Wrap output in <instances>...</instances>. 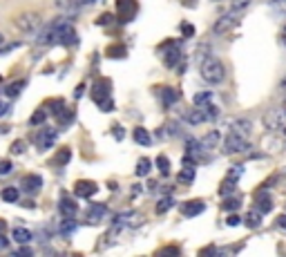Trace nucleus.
Here are the masks:
<instances>
[{
    "mask_svg": "<svg viewBox=\"0 0 286 257\" xmlns=\"http://www.w3.org/2000/svg\"><path fill=\"white\" fill-rule=\"evenodd\" d=\"M199 74L208 85H221V83L226 81V67H223V63L219 59H214V56L201 59Z\"/></svg>",
    "mask_w": 286,
    "mask_h": 257,
    "instance_id": "obj_1",
    "label": "nucleus"
},
{
    "mask_svg": "<svg viewBox=\"0 0 286 257\" xmlns=\"http://www.w3.org/2000/svg\"><path fill=\"white\" fill-rule=\"evenodd\" d=\"M110 90H112V83L107 81V78H98V81L94 83V87H92L94 103H96L101 110H105V112H110V110L114 108V103H112V96H110Z\"/></svg>",
    "mask_w": 286,
    "mask_h": 257,
    "instance_id": "obj_2",
    "label": "nucleus"
},
{
    "mask_svg": "<svg viewBox=\"0 0 286 257\" xmlns=\"http://www.w3.org/2000/svg\"><path fill=\"white\" fill-rule=\"evenodd\" d=\"M241 18H244V9H239V7L228 9L226 14L214 23V34H226V32H230V29H235L237 25L241 23Z\"/></svg>",
    "mask_w": 286,
    "mask_h": 257,
    "instance_id": "obj_3",
    "label": "nucleus"
},
{
    "mask_svg": "<svg viewBox=\"0 0 286 257\" xmlns=\"http://www.w3.org/2000/svg\"><path fill=\"white\" fill-rule=\"evenodd\" d=\"M13 25H16L22 34H36L40 27H43V18H40L36 11H22L20 16H16Z\"/></svg>",
    "mask_w": 286,
    "mask_h": 257,
    "instance_id": "obj_4",
    "label": "nucleus"
},
{
    "mask_svg": "<svg viewBox=\"0 0 286 257\" xmlns=\"http://www.w3.org/2000/svg\"><path fill=\"white\" fill-rule=\"evenodd\" d=\"M54 27H56V38H58V45H76L78 43V36H76L74 32V25L70 23V20H54Z\"/></svg>",
    "mask_w": 286,
    "mask_h": 257,
    "instance_id": "obj_5",
    "label": "nucleus"
},
{
    "mask_svg": "<svg viewBox=\"0 0 286 257\" xmlns=\"http://www.w3.org/2000/svg\"><path fill=\"white\" fill-rule=\"evenodd\" d=\"M284 121H286V108L284 105L273 108V110H268V112L264 114V126H266V130H280V128L284 126Z\"/></svg>",
    "mask_w": 286,
    "mask_h": 257,
    "instance_id": "obj_6",
    "label": "nucleus"
},
{
    "mask_svg": "<svg viewBox=\"0 0 286 257\" xmlns=\"http://www.w3.org/2000/svg\"><path fill=\"white\" fill-rule=\"evenodd\" d=\"M244 150H248L246 136L237 134V132H230V134L223 139V152L226 154H237V152H244Z\"/></svg>",
    "mask_w": 286,
    "mask_h": 257,
    "instance_id": "obj_7",
    "label": "nucleus"
},
{
    "mask_svg": "<svg viewBox=\"0 0 286 257\" xmlns=\"http://www.w3.org/2000/svg\"><path fill=\"white\" fill-rule=\"evenodd\" d=\"M56 136H58V132L54 130V128H43V130L36 132L34 143H36L38 150H47V148H52V145L56 143Z\"/></svg>",
    "mask_w": 286,
    "mask_h": 257,
    "instance_id": "obj_8",
    "label": "nucleus"
},
{
    "mask_svg": "<svg viewBox=\"0 0 286 257\" xmlns=\"http://www.w3.org/2000/svg\"><path fill=\"white\" fill-rule=\"evenodd\" d=\"M116 14L121 23H128L137 14V0H116Z\"/></svg>",
    "mask_w": 286,
    "mask_h": 257,
    "instance_id": "obj_9",
    "label": "nucleus"
},
{
    "mask_svg": "<svg viewBox=\"0 0 286 257\" xmlns=\"http://www.w3.org/2000/svg\"><path fill=\"white\" fill-rule=\"evenodd\" d=\"M163 50H168V52H165V56H163L165 67H174V65L181 61V43H179V41H168V45H165Z\"/></svg>",
    "mask_w": 286,
    "mask_h": 257,
    "instance_id": "obj_10",
    "label": "nucleus"
},
{
    "mask_svg": "<svg viewBox=\"0 0 286 257\" xmlns=\"http://www.w3.org/2000/svg\"><path fill=\"white\" fill-rule=\"evenodd\" d=\"M96 190H98V186L94 184V181H89V179H80V181H76L74 193H76V197L87 199V197H94V194H96Z\"/></svg>",
    "mask_w": 286,
    "mask_h": 257,
    "instance_id": "obj_11",
    "label": "nucleus"
},
{
    "mask_svg": "<svg viewBox=\"0 0 286 257\" xmlns=\"http://www.w3.org/2000/svg\"><path fill=\"white\" fill-rule=\"evenodd\" d=\"M204 210H206V203L201 201V199H192V201H186L181 206L183 217H197V215H201Z\"/></svg>",
    "mask_w": 286,
    "mask_h": 257,
    "instance_id": "obj_12",
    "label": "nucleus"
},
{
    "mask_svg": "<svg viewBox=\"0 0 286 257\" xmlns=\"http://www.w3.org/2000/svg\"><path fill=\"white\" fill-rule=\"evenodd\" d=\"M40 186H43V179H40V175H27L25 179H22V188H25V193H29V194L38 193Z\"/></svg>",
    "mask_w": 286,
    "mask_h": 257,
    "instance_id": "obj_13",
    "label": "nucleus"
},
{
    "mask_svg": "<svg viewBox=\"0 0 286 257\" xmlns=\"http://www.w3.org/2000/svg\"><path fill=\"white\" fill-rule=\"evenodd\" d=\"M58 210H61V215H63V217H74L76 212H78V206H76L74 199L63 197V199H61V203H58Z\"/></svg>",
    "mask_w": 286,
    "mask_h": 257,
    "instance_id": "obj_14",
    "label": "nucleus"
},
{
    "mask_svg": "<svg viewBox=\"0 0 286 257\" xmlns=\"http://www.w3.org/2000/svg\"><path fill=\"white\" fill-rule=\"evenodd\" d=\"M105 215H107V206H105V203H92V208H89V212H87V221L96 224V221H101Z\"/></svg>",
    "mask_w": 286,
    "mask_h": 257,
    "instance_id": "obj_15",
    "label": "nucleus"
},
{
    "mask_svg": "<svg viewBox=\"0 0 286 257\" xmlns=\"http://www.w3.org/2000/svg\"><path fill=\"white\" fill-rule=\"evenodd\" d=\"M232 132H237L241 136H248L253 132V121L250 119H237V121H232Z\"/></svg>",
    "mask_w": 286,
    "mask_h": 257,
    "instance_id": "obj_16",
    "label": "nucleus"
},
{
    "mask_svg": "<svg viewBox=\"0 0 286 257\" xmlns=\"http://www.w3.org/2000/svg\"><path fill=\"white\" fill-rule=\"evenodd\" d=\"M31 237H34V235H31V230L22 228V226H18V228L11 230V239H13V242H18V244H29Z\"/></svg>",
    "mask_w": 286,
    "mask_h": 257,
    "instance_id": "obj_17",
    "label": "nucleus"
},
{
    "mask_svg": "<svg viewBox=\"0 0 286 257\" xmlns=\"http://www.w3.org/2000/svg\"><path fill=\"white\" fill-rule=\"evenodd\" d=\"M132 139H134V143H139V145H150L152 143V136H150V132H147L145 128H134Z\"/></svg>",
    "mask_w": 286,
    "mask_h": 257,
    "instance_id": "obj_18",
    "label": "nucleus"
},
{
    "mask_svg": "<svg viewBox=\"0 0 286 257\" xmlns=\"http://www.w3.org/2000/svg\"><path fill=\"white\" fill-rule=\"evenodd\" d=\"M219 141H221V134H219L217 130H210L208 134L201 139V148H204V150H213L214 145L219 143Z\"/></svg>",
    "mask_w": 286,
    "mask_h": 257,
    "instance_id": "obj_19",
    "label": "nucleus"
},
{
    "mask_svg": "<svg viewBox=\"0 0 286 257\" xmlns=\"http://www.w3.org/2000/svg\"><path fill=\"white\" fill-rule=\"evenodd\" d=\"M25 87H27V81H25V78H20V81H16V83H9L7 90H4V94H7L9 99H16V96L20 94Z\"/></svg>",
    "mask_w": 286,
    "mask_h": 257,
    "instance_id": "obj_20",
    "label": "nucleus"
},
{
    "mask_svg": "<svg viewBox=\"0 0 286 257\" xmlns=\"http://www.w3.org/2000/svg\"><path fill=\"white\" fill-rule=\"evenodd\" d=\"M186 121L190 123V126H199V123H204V121H206V112H204V108H199V110H190V112H186Z\"/></svg>",
    "mask_w": 286,
    "mask_h": 257,
    "instance_id": "obj_21",
    "label": "nucleus"
},
{
    "mask_svg": "<svg viewBox=\"0 0 286 257\" xmlns=\"http://www.w3.org/2000/svg\"><path fill=\"white\" fill-rule=\"evenodd\" d=\"M244 224L248 226V228H259V226H262V212H259V210H250V212H246Z\"/></svg>",
    "mask_w": 286,
    "mask_h": 257,
    "instance_id": "obj_22",
    "label": "nucleus"
},
{
    "mask_svg": "<svg viewBox=\"0 0 286 257\" xmlns=\"http://www.w3.org/2000/svg\"><path fill=\"white\" fill-rule=\"evenodd\" d=\"M257 210L262 212H271L273 210V199L268 197V194H264V193H257Z\"/></svg>",
    "mask_w": 286,
    "mask_h": 257,
    "instance_id": "obj_23",
    "label": "nucleus"
},
{
    "mask_svg": "<svg viewBox=\"0 0 286 257\" xmlns=\"http://www.w3.org/2000/svg\"><path fill=\"white\" fill-rule=\"evenodd\" d=\"M213 96H214L213 92H197L195 99H192V101H195L197 108H206V105L213 103Z\"/></svg>",
    "mask_w": 286,
    "mask_h": 257,
    "instance_id": "obj_24",
    "label": "nucleus"
},
{
    "mask_svg": "<svg viewBox=\"0 0 286 257\" xmlns=\"http://www.w3.org/2000/svg\"><path fill=\"white\" fill-rule=\"evenodd\" d=\"M177 181H179V184H183V186H186V184H192V181H195V168H192V166H186V168H183V170L177 175Z\"/></svg>",
    "mask_w": 286,
    "mask_h": 257,
    "instance_id": "obj_25",
    "label": "nucleus"
},
{
    "mask_svg": "<svg viewBox=\"0 0 286 257\" xmlns=\"http://www.w3.org/2000/svg\"><path fill=\"white\" fill-rule=\"evenodd\" d=\"M237 190V181H232V179H223L221 181V186H219V194H221V197H228V194H232Z\"/></svg>",
    "mask_w": 286,
    "mask_h": 257,
    "instance_id": "obj_26",
    "label": "nucleus"
},
{
    "mask_svg": "<svg viewBox=\"0 0 286 257\" xmlns=\"http://www.w3.org/2000/svg\"><path fill=\"white\" fill-rule=\"evenodd\" d=\"M161 94H163V99H161V101H163L165 108L177 103V90H172V87H163V90H161Z\"/></svg>",
    "mask_w": 286,
    "mask_h": 257,
    "instance_id": "obj_27",
    "label": "nucleus"
},
{
    "mask_svg": "<svg viewBox=\"0 0 286 257\" xmlns=\"http://www.w3.org/2000/svg\"><path fill=\"white\" fill-rule=\"evenodd\" d=\"M150 170H152V161L150 159H139V163H137V175L139 177H147L150 175Z\"/></svg>",
    "mask_w": 286,
    "mask_h": 257,
    "instance_id": "obj_28",
    "label": "nucleus"
},
{
    "mask_svg": "<svg viewBox=\"0 0 286 257\" xmlns=\"http://www.w3.org/2000/svg\"><path fill=\"white\" fill-rule=\"evenodd\" d=\"M0 197H2V201H7V203H16L18 201V190L13 188V186H9V188H4L2 193H0Z\"/></svg>",
    "mask_w": 286,
    "mask_h": 257,
    "instance_id": "obj_29",
    "label": "nucleus"
},
{
    "mask_svg": "<svg viewBox=\"0 0 286 257\" xmlns=\"http://www.w3.org/2000/svg\"><path fill=\"white\" fill-rule=\"evenodd\" d=\"M223 210H228V212H232V210H237V208L241 206V199L239 197H230V194H228L226 199H223Z\"/></svg>",
    "mask_w": 286,
    "mask_h": 257,
    "instance_id": "obj_30",
    "label": "nucleus"
},
{
    "mask_svg": "<svg viewBox=\"0 0 286 257\" xmlns=\"http://www.w3.org/2000/svg\"><path fill=\"white\" fill-rule=\"evenodd\" d=\"M156 168H159V172L163 177L170 175V161H168V157H165V154H159V157H156Z\"/></svg>",
    "mask_w": 286,
    "mask_h": 257,
    "instance_id": "obj_31",
    "label": "nucleus"
},
{
    "mask_svg": "<svg viewBox=\"0 0 286 257\" xmlns=\"http://www.w3.org/2000/svg\"><path fill=\"white\" fill-rule=\"evenodd\" d=\"M107 56H112V59H125L128 50H125L123 45H112V47H107Z\"/></svg>",
    "mask_w": 286,
    "mask_h": 257,
    "instance_id": "obj_32",
    "label": "nucleus"
},
{
    "mask_svg": "<svg viewBox=\"0 0 286 257\" xmlns=\"http://www.w3.org/2000/svg\"><path fill=\"white\" fill-rule=\"evenodd\" d=\"M172 206H174V199L172 197H163L159 201V206H156V212H159V215H163V212H168Z\"/></svg>",
    "mask_w": 286,
    "mask_h": 257,
    "instance_id": "obj_33",
    "label": "nucleus"
},
{
    "mask_svg": "<svg viewBox=\"0 0 286 257\" xmlns=\"http://www.w3.org/2000/svg\"><path fill=\"white\" fill-rule=\"evenodd\" d=\"M47 108H49V112H52L54 117H56V114H61L63 110H65V101H63V99H58V101H49Z\"/></svg>",
    "mask_w": 286,
    "mask_h": 257,
    "instance_id": "obj_34",
    "label": "nucleus"
},
{
    "mask_svg": "<svg viewBox=\"0 0 286 257\" xmlns=\"http://www.w3.org/2000/svg\"><path fill=\"white\" fill-rule=\"evenodd\" d=\"M54 2H56V7L63 9V11H67V9H72V7L78 5V0H54Z\"/></svg>",
    "mask_w": 286,
    "mask_h": 257,
    "instance_id": "obj_35",
    "label": "nucleus"
},
{
    "mask_svg": "<svg viewBox=\"0 0 286 257\" xmlns=\"http://www.w3.org/2000/svg\"><path fill=\"white\" fill-rule=\"evenodd\" d=\"M45 119H47V114L43 112V110H38V112H34V117L29 119L31 126H40V123H45Z\"/></svg>",
    "mask_w": 286,
    "mask_h": 257,
    "instance_id": "obj_36",
    "label": "nucleus"
},
{
    "mask_svg": "<svg viewBox=\"0 0 286 257\" xmlns=\"http://www.w3.org/2000/svg\"><path fill=\"white\" fill-rule=\"evenodd\" d=\"M76 228V224H74V217H67L65 221L61 224V233H72V230Z\"/></svg>",
    "mask_w": 286,
    "mask_h": 257,
    "instance_id": "obj_37",
    "label": "nucleus"
},
{
    "mask_svg": "<svg viewBox=\"0 0 286 257\" xmlns=\"http://www.w3.org/2000/svg\"><path fill=\"white\" fill-rule=\"evenodd\" d=\"M11 170H13V163L9 161V159H2V161H0V177L9 175Z\"/></svg>",
    "mask_w": 286,
    "mask_h": 257,
    "instance_id": "obj_38",
    "label": "nucleus"
},
{
    "mask_svg": "<svg viewBox=\"0 0 286 257\" xmlns=\"http://www.w3.org/2000/svg\"><path fill=\"white\" fill-rule=\"evenodd\" d=\"M70 157H72V152L67 148H63L61 152L56 154V163H67V161H70Z\"/></svg>",
    "mask_w": 286,
    "mask_h": 257,
    "instance_id": "obj_39",
    "label": "nucleus"
},
{
    "mask_svg": "<svg viewBox=\"0 0 286 257\" xmlns=\"http://www.w3.org/2000/svg\"><path fill=\"white\" fill-rule=\"evenodd\" d=\"M25 141H13V145H11V152L13 154H22V152H25Z\"/></svg>",
    "mask_w": 286,
    "mask_h": 257,
    "instance_id": "obj_40",
    "label": "nucleus"
},
{
    "mask_svg": "<svg viewBox=\"0 0 286 257\" xmlns=\"http://www.w3.org/2000/svg\"><path fill=\"white\" fill-rule=\"evenodd\" d=\"M181 34H183V36H188V38L195 36V27H192L190 23H181Z\"/></svg>",
    "mask_w": 286,
    "mask_h": 257,
    "instance_id": "obj_41",
    "label": "nucleus"
},
{
    "mask_svg": "<svg viewBox=\"0 0 286 257\" xmlns=\"http://www.w3.org/2000/svg\"><path fill=\"white\" fill-rule=\"evenodd\" d=\"M18 47H20V43H11V45H0V56L2 54H9V52H13V50H18Z\"/></svg>",
    "mask_w": 286,
    "mask_h": 257,
    "instance_id": "obj_42",
    "label": "nucleus"
},
{
    "mask_svg": "<svg viewBox=\"0 0 286 257\" xmlns=\"http://www.w3.org/2000/svg\"><path fill=\"white\" fill-rule=\"evenodd\" d=\"M110 23H114V16L112 14H103L101 18L96 20V25H110Z\"/></svg>",
    "mask_w": 286,
    "mask_h": 257,
    "instance_id": "obj_43",
    "label": "nucleus"
},
{
    "mask_svg": "<svg viewBox=\"0 0 286 257\" xmlns=\"http://www.w3.org/2000/svg\"><path fill=\"white\" fill-rule=\"evenodd\" d=\"M273 5H275V9L280 11V14H286V0H275Z\"/></svg>",
    "mask_w": 286,
    "mask_h": 257,
    "instance_id": "obj_44",
    "label": "nucleus"
},
{
    "mask_svg": "<svg viewBox=\"0 0 286 257\" xmlns=\"http://www.w3.org/2000/svg\"><path fill=\"white\" fill-rule=\"evenodd\" d=\"M112 134H114V139H116V141H121V139H123V128H121V126H114Z\"/></svg>",
    "mask_w": 286,
    "mask_h": 257,
    "instance_id": "obj_45",
    "label": "nucleus"
},
{
    "mask_svg": "<svg viewBox=\"0 0 286 257\" xmlns=\"http://www.w3.org/2000/svg\"><path fill=\"white\" fill-rule=\"evenodd\" d=\"M226 224H228V226H239V224H241V219H239L237 215H230V217L226 219Z\"/></svg>",
    "mask_w": 286,
    "mask_h": 257,
    "instance_id": "obj_46",
    "label": "nucleus"
},
{
    "mask_svg": "<svg viewBox=\"0 0 286 257\" xmlns=\"http://www.w3.org/2000/svg\"><path fill=\"white\" fill-rule=\"evenodd\" d=\"M4 248H9V239L4 237V233H0V251H4Z\"/></svg>",
    "mask_w": 286,
    "mask_h": 257,
    "instance_id": "obj_47",
    "label": "nucleus"
},
{
    "mask_svg": "<svg viewBox=\"0 0 286 257\" xmlns=\"http://www.w3.org/2000/svg\"><path fill=\"white\" fill-rule=\"evenodd\" d=\"M277 228L286 230V215H280V217H277Z\"/></svg>",
    "mask_w": 286,
    "mask_h": 257,
    "instance_id": "obj_48",
    "label": "nucleus"
},
{
    "mask_svg": "<svg viewBox=\"0 0 286 257\" xmlns=\"http://www.w3.org/2000/svg\"><path fill=\"white\" fill-rule=\"evenodd\" d=\"M18 255H22V257L27 255V257H29V255H31V248H27L25 244H22V248H18Z\"/></svg>",
    "mask_w": 286,
    "mask_h": 257,
    "instance_id": "obj_49",
    "label": "nucleus"
},
{
    "mask_svg": "<svg viewBox=\"0 0 286 257\" xmlns=\"http://www.w3.org/2000/svg\"><path fill=\"white\" fill-rule=\"evenodd\" d=\"M7 114H9V105L7 103H0V119L7 117Z\"/></svg>",
    "mask_w": 286,
    "mask_h": 257,
    "instance_id": "obj_50",
    "label": "nucleus"
},
{
    "mask_svg": "<svg viewBox=\"0 0 286 257\" xmlns=\"http://www.w3.org/2000/svg\"><path fill=\"white\" fill-rule=\"evenodd\" d=\"M83 92H85V85H83V83H80V85L74 90V96H76V99H80V96H83Z\"/></svg>",
    "mask_w": 286,
    "mask_h": 257,
    "instance_id": "obj_51",
    "label": "nucleus"
},
{
    "mask_svg": "<svg viewBox=\"0 0 286 257\" xmlns=\"http://www.w3.org/2000/svg\"><path fill=\"white\" fill-rule=\"evenodd\" d=\"M280 92H284V94H286V76L280 81Z\"/></svg>",
    "mask_w": 286,
    "mask_h": 257,
    "instance_id": "obj_52",
    "label": "nucleus"
},
{
    "mask_svg": "<svg viewBox=\"0 0 286 257\" xmlns=\"http://www.w3.org/2000/svg\"><path fill=\"white\" fill-rule=\"evenodd\" d=\"M78 2H80V5H94V2H98V0H78Z\"/></svg>",
    "mask_w": 286,
    "mask_h": 257,
    "instance_id": "obj_53",
    "label": "nucleus"
},
{
    "mask_svg": "<svg viewBox=\"0 0 286 257\" xmlns=\"http://www.w3.org/2000/svg\"><path fill=\"white\" fill-rule=\"evenodd\" d=\"M4 230H7V224H4V221L0 219V233H4Z\"/></svg>",
    "mask_w": 286,
    "mask_h": 257,
    "instance_id": "obj_54",
    "label": "nucleus"
},
{
    "mask_svg": "<svg viewBox=\"0 0 286 257\" xmlns=\"http://www.w3.org/2000/svg\"><path fill=\"white\" fill-rule=\"evenodd\" d=\"M7 130H9L7 126H0V134H4V132H7Z\"/></svg>",
    "mask_w": 286,
    "mask_h": 257,
    "instance_id": "obj_55",
    "label": "nucleus"
},
{
    "mask_svg": "<svg viewBox=\"0 0 286 257\" xmlns=\"http://www.w3.org/2000/svg\"><path fill=\"white\" fill-rule=\"evenodd\" d=\"M282 38H284V43H286V27H284V32H282Z\"/></svg>",
    "mask_w": 286,
    "mask_h": 257,
    "instance_id": "obj_56",
    "label": "nucleus"
},
{
    "mask_svg": "<svg viewBox=\"0 0 286 257\" xmlns=\"http://www.w3.org/2000/svg\"><path fill=\"white\" fill-rule=\"evenodd\" d=\"M2 43H4V38H2V34H0V45H2Z\"/></svg>",
    "mask_w": 286,
    "mask_h": 257,
    "instance_id": "obj_57",
    "label": "nucleus"
},
{
    "mask_svg": "<svg viewBox=\"0 0 286 257\" xmlns=\"http://www.w3.org/2000/svg\"><path fill=\"white\" fill-rule=\"evenodd\" d=\"M284 108H286V101H284Z\"/></svg>",
    "mask_w": 286,
    "mask_h": 257,
    "instance_id": "obj_58",
    "label": "nucleus"
},
{
    "mask_svg": "<svg viewBox=\"0 0 286 257\" xmlns=\"http://www.w3.org/2000/svg\"><path fill=\"white\" fill-rule=\"evenodd\" d=\"M284 136H286V130H284Z\"/></svg>",
    "mask_w": 286,
    "mask_h": 257,
    "instance_id": "obj_59",
    "label": "nucleus"
}]
</instances>
